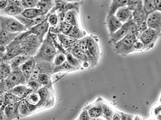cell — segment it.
Listing matches in <instances>:
<instances>
[{"label": "cell", "instance_id": "cell-1", "mask_svg": "<svg viewBox=\"0 0 161 120\" xmlns=\"http://www.w3.org/2000/svg\"><path fill=\"white\" fill-rule=\"evenodd\" d=\"M57 48L53 43L50 32L48 31L46 38L44 39L36 54L34 56L36 61L50 62H53L54 59L58 52Z\"/></svg>", "mask_w": 161, "mask_h": 120}, {"label": "cell", "instance_id": "cell-2", "mask_svg": "<svg viewBox=\"0 0 161 120\" xmlns=\"http://www.w3.org/2000/svg\"><path fill=\"white\" fill-rule=\"evenodd\" d=\"M42 42L36 36L30 34L20 42L19 45L20 55L34 57Z\"/></svg>", "mask_w": 161, "mask_h": 120}, {"label": "cell", "instance_id": "cell-3", "mask_svg": "<svg viewBox=\"0 0 161 120\" xmlns=\"http://www.w3.org/2000/svg\"><path fill=\"white\" fill-rule=\"evenodd\" d=\"M0 30L12 33H22L27 31L28 29L14 17L1 15L0 17Z\"/></svg>", "mask_w": 161, "mask_h": 120}, {"label": "cell", "instance_id": "cell-4", "mask_svg": "<svg viewBox=\"0 0 161 120\" xmlns=\"http://www.w3.org/2000/svg\"><path fill=\"white\" fill-rule=\"evenodd\" d=\"M138 37L134 35L128 34L125 38L114 44L115 51L117 53L125 55L135 52L134 44L138 39Z\"/></svg>", "mask_w": 161, "mask_h": 120}, {"label": "cell", "instance_id": "cell-5", "mask_svg": "<svg viewBox=\"0 0 161 120\" xmlns=\"http://www.w3.org/2000/svg\"><path fill=\"white\" fill-rule=\"evenodd\" d=\"M160 31L148 28L139 34L138 38L144 45V50L153 48L155 42L161 34Z\"/></svg>", "mask_w": 161, "mask_h": 120}, {"label": "cell", "instance_id": "cell-6", "mask_svg": "<svg viewBox=\"0 0 161 120\" xmlns=\"http://www.w3.org/2000/svg\"><path fill=\"white\" fill-rule=\"evenodd\" d=\"M147 16L144 9L142 1L138 4L133 12V20L137 25L139 34L148 28L147 23Z\"/></svg>", "mask_w": 161, "mask_h": 120}, {"label": "cell", "instance_id": "cell-7", "mask_svg": "<svg viewBox=\"0 0 161 120\" xmlns=\"http://www.w3.org/2000/svg\"><path fill=\"white\" fill-rule=\"evenodd\" d=\"M6 86L9 91L13 88L20 85H26L28 80L20 68L13 70L10 75L4 79Z\"/></svg>", "mask_w": 161, "mask_h": 120}, {"label": "cell", "instance_id": "cell-8", "mask_svg": "<svg viewBox=\"0 0 161 120\" xmlns=\"http://www.w3.org/2000/svg\"><path fill=\"white\" fill-rule=\"evenodd\" d=\"M55 65L53 62L40 61H37L36 67L33 71L29 80H37L38 76L42 73L50 75L53 74Z\"/></svg>", "mask_w": 161, "mask_h": 120}, {"label": "cell", "instance_id": "cell-9", "mask_svg": "<svg viewBox=\"0 0 161 120\" xmlns=\"http://www.w3.org/2000/svg\"><path fill=\"white\" fill-rule=\"evenodd\" d=\"M19 102L20 101L6 105L3 111L1 112V117H2L1 120L4 119L3 118L6 120H14L20 117L19 110Z\"/></svg>", "mask_w": 161, "mask_h": 120}, {"label": "cell", "instance_id": "cell-10", "mask_svg": "<svg viewBox=\"0 0 161 120\" xmlns=\"http://www.w3.org/2000/svg\"><path fill=\"white\" fill-rule=\"evenodd\" d=\"M47 18L48 16L43 22L34 26L28 30L31 34L36 36L42 42L44 41V37L47 33H48L50 28V25L48 23Z\"/></svg>", "mask_w": 161, "mask_h": 120}, {"label": "cell", "instance_id": "cell-11", "mask_svg": "<svg viewBox=\"0 0 161 120\" xmlns=\"http://www.w3.org/2000/svg\"><path fill=\"white\" fill-rule=\"evenodd\" d=\"M147 27L161 32V12L158 10L147 15Z\"/></svg>", "mask_w": 161, "mask_h": 120}, {"label": "cell", "instance_id": "cell-12", "mask_svg": "<svg viewBox=\"0 0 161 120\" xmlns=\"http://www.w3.org/2000/svg\"><path fill=\"white\" fill-rule=\"evenodd\" d=\"M86 42L88 51L92 58V64H95L97 62L99 56L98 44L93 38L90 36L86 37Z\"/></svg>", "mask_w": 161, "mask_h": 120}, {"label": "cell", "instance_id": "cell-13", "mask_svg": "<svg viewBox=\"0 0 161 120\" xmlns=\"http://www.w3.org/2000/svg\"><path fill=\"white\" fill-rule=\"evenodd\" d=\"M47 16L48 15L46 16H40L35 18H27L20 15L16 16L14 18H16L19 22H21L28 30L34 26L43 22L44 20L47 18Z\"/></svg>", "mask_w": 161, "mask_h": 120}, {"label": "cell", "instance_id": "cell-14", "mask_svg": "<svg viewBox=\"0 0 161 120\" xmlns=\"http://www.w3.org/2000/svg\"><path fill=\"white\" fill-rule=\"evenodd\" d=\"M50 89L44 86L38 91L41 98L38 108L48 107L53 103V96Z\"/></svg>", "mask_w": 161, "mask_h": 120}, {"label": "cell", "instance_id": "cell-15", "mask_svg": "<svg viewBox=\"0 0 161 120\" xmlns=\"http://www.w3.org/2000/svg\"><path fill=\"white\" fill-rule=\"evenodd\" d=\"M131 21V20H130ZM130 21L124 23L121 27L116 32L110 34V39L114 44L119 42L128 34Z\"/></svg>", "mask_w": 161, "mask_h": 120}, {"label": "cell", "instance_id": "cell-16", "mask_svg": "<svg viewBox=\"0 0 161 120\" xmlns=\"http://www.w3.org/2000/svg\"><path fill=\"white\" fill-rule=\"evenodd\" d=\"M36 60L34 59V57H32L20 66V69L28 81L30 78L31 76L36 67Z\"/></svg>", "mask_w": 161, "mask_h": 120}, {"label": "cell", "instance_id": "cell-17", "mask_svg": "<svg viewBox=\"0 0 161 120\" xmlns=\"http://www.w3.org/2000/svg\"><path fill=\"white\" fill-rule=\"evenodd\" d=\"M25 8L22 6L8 5L5 8L1 10V15L15 17L21 15Z\"/></svg>", "mask_w": 161, "mask_h": 120}, {"label": "cell", "instance_id": "cell-18", "mask_svg": "<svg viewBox=\"0 0 161 120\" xmlns=\"http://www.w3.org/2000/svg\"><path fill=\"white\" fill-rule=\"evenodd\" d=\"M133 12L127 6H125L118 10L115 16L124 24L133 19Z\"/></svg>", "mask_w": 161, "mask_h": 120}, {"label": "cell", "instance_id": "cell-19", "mask_svg": "<svg viewBox=\"0 0 161 120\" xmlns=\"http://www.w3.org/2000/svg\"><path fill=\"white\" fill-rule=\"evenodd\" d=\"M21 33H12L8 32L4 30H0V43L3 45L7 46L9 45L11 43L18 37V36Z\"/></svg>", "mask_w": 161, "mask_h": 120}, {"label": "cell", "instance_id": "cell-20", "mask_svg": "<svg viewBox=\"0 0 161 120\" xmlns=\"http://www.w3.org/2000/svg\"><path fill=\"white\" fill-rule=\"evenodd\" d=\"M107 23L110 35L117 31L124 24L115 15L107 17Z\"/></svg>", "mask_w": 161, "mask_h": 120}, {"label": "cell", "instance_id": "cell-21", "mask_svg": "<svg viewBox=\"0 0 161 120\" xmlns=\"http://www.w3.org/2000/svg\"><path fill=\"white\" fill-rule=\"evenodd\" d=\"M37 109H38L37 106L30 104L25 98L22 99L19 102V112L20 116L22 117L29 115L31 113L35 112Z\"/></svg>", "mask_w": 161, "mask_h": 120}, {"label": "cell", "instance_id": "cell-22", "mask_svg": "<svg viewBox=\"0 0 161 120\" xmlns=\"http://www.w3.org/2000/svg\"><path fill=\"white\" fill-rule=\"evenodd\" d=\"M32 90L26 85H20L13 88L10 92L21 99H24Z\"/></svg>", "mask_w": 161, "mask_h": 120}, {"label": "cell", "instance_id": "cell-23", "mask_svg": "<svg viewBox=\"0 0 161 120\" xmlns=\"http://www.w3.org/2000/svg\"><path fill=\"white\" fill-rule=\"evenodd\" d=\"M32 57L26 56V55H19L9 60L8 62L10 64L12 70L19 68L20 66L23 64L24 62L30 59Z\"/></svg>", "mask_w": 161, "mask_h": 120}, {"label": "cell", "instance_id": "cell-24", "mask_svg": "<svg viewBox=\"0 0 161 120\" xmlns=\"http://www.w3.org/2000/svg\"><path fill=\"white\" fill-rule=\"evenodd\" d=\"M128 0H112L107 17L115 15L118 10L127 6Z\"/></svg>", "mask_w": 161, "mask_h": 120}, {"label": "cell", "instance_id": "cell-25", "mask_svg": "<svg viewBox=\"0 0 161 120\" xmlns=\"http://www.w3.org/2000/svg\"><path fill=\"white\" fill-rule=\"evenodd\" d=\"M57 35L60 44L65 50L70 48V47H71L78 41V39L72 38L67 35L64 34L62 33H59Z\"/></svg>", "mask_w": 161, "mask_h": 120}, {"label": "cell", "instance_id": "cell-26", "mask_svg": "<svg viewBox=\"0 0 161 120\" xmlns=\"http://www.w3.org/2000/svg\"><path fill=\"white\" fill-rule=\"evenodd\" d=\"M55 0H39L36 8L40 9L45 16L48 15L54 5Z\"/></svg>", "mask_w": 161, "mask_h": 120}, {"label": "cell", "instance_id": "cell-27", "mask_svg": "<svg viewBox=\"0 0 161 120\" xmlns=\"http://www.w3.org/2000/svg\"><path fill=\"white\" fill-rule=\"evenodd\" d=\"M21 15L27 18H35L40 16H45L42 11L36 7L25 8Z\"/></svg>", "mask_w": 161, "mask_h": 120}, {"label": "cell", "instance_id": "cell-28", "mask_svg": "<svg viewBox=\"0 0 161 120\" xmlns=\"http://www.w3.org/2000/svg\"><path fill=\"white\" fill-rule=\"evenodd\" d=\"M79 12L75 10H71L66 12L64 21L73 26H79L78 21Z\"/></svg>", "mask_w": 161, "mask_h": 120}, {"label": "cell", "instance_id": "cell-29", "mask_svg": "<svg viewBox=\"0 0 161 120\" xmlns=\"http://www.w3.org/2000/svg\"><path fill=\"white\" fill-rule=\"evenodd\" d=\"M89 115L91 119H97L103 116L102 108L101 103L96 104L91 107L88 110Z\"/></svg>", "mask_w": 161, "mask_h": 120}, {"label": "cell", "instance_id": "cell-30", "mask_svg": "<svg viewBox=\"0 0 161 120\" xmlns=\"http://www.w3.org/2000/svg\"><path fill=\"white\" fill-rule=\"evenodd\" d=\"M27 102L32 105L38 107L41 102V96L38 91H32L25 98Z\"/></svg>", "mask_w": 161, "mask_h": 120}, {"label": "cell", "instance_id": "cell-31", "mask_svg": "<svg viewBox=\"0 0 161 120\" xmlns=\"http://www.w3.org/2000/svg\"><path fill=\"white\" fill-rule=\"evenodd\" d=\"M12 71L10 64L8 62H1L0 64V79L7 78Z\"/></svg>", "mask_w": 161, "mask_h": 120}, {"label": "cell", "instance_id": "cell-32", "mask_svg": "<svg viewBox=\"0 0 161 120\" xmlns=\"http://www.w3.org/2000/svg\"><path fill=\"white\" fill-rule=\"evenodd\" d=\"M67 35L74 39H79L83 38L85 34L84 31L80 28L79 26H73L71 29H70Z\"/></svg>", "mask_w": 161, "mask_h": 120}, {"label": "cell", "instance_id": "cell-33", "mask_svg": "<svg viewBox=\"0 0 161 120\" xmlns=\"http://www.w3.org/2000/svg\"><path fill=\"white\" fill-rule=\"evenodd\" d=\"M3 94V104L2 106H1V108H4L9 104L19 102L22 100L10 92H6Z\"/></svg>", "mask_w": 161, "mask_h": 120}, {"label": "cell", "instance_id": "cell-34", "mask_svg": "<svg viewBox=\"0 0 161 120\" xmlns=\"http://www.w3.org/2000/svg\"><path fill=\"white\" fill-rule=\"evenodd\" d=\"M143 6L147 16L157 10L156 0H143Z\"/></svg>", "mask_w": 161, "mask_h": 120}, {"label": "cell", "instance_id": "cell-35", "mask_svg": "<svg viewBox=\"0 0 161 120\" xmlns=\"http://www.w3.org/2000/svg\"><path fill=\"white\" fill-rule=\"evenodd\" d=\"M66 55V61H67V62L70 65L73 66L74 68H76V70L79 69L81 66L82 62L71 53L67 52Z\"/></svg>", "mask_w": 161, "mask_h": 120}, {"label": "cell", "instance_id": "cell-36", "mask_svg": "<svg viewBox=\"0 0 161 120\" xmlns=\"http://www.w3.org/2000/svg\"><path fill=\"white\" fill-rule=\"evenodd\" d=\"M37 80L42 86L47 87L50 89L52 88L50 75L45 73H42L38 76Z\"/></svg>", "mask_w": 161, "mask_h": 120}, {"label": "cell", "instance_id": "cell-37", "mask_svg": "<svg viewBox=\"0 0 161 120\" xmlns=\"http://www.w3.org/2000/svg\"><path fill=\"white\" fill-rule=\"evenodd\" d=\"M76 70V68H74L73 66H72L71 65H70L66 61L64 63L59 66H55L53 74L56 72H61L74 71Z\"/></svg>", "mask_w": 161, "mask_h": 120}, {"label": "cell", "instance_id": "cell-38", "mask_svg": "<svg viewBox=\"0 0 161 120\" xmlns=\"http://www.w3.org/2000/svg\"><path fill=\"white\" fill-rule=\"evenodd\" d=\"M101 104L102 108L103 116H104V117L108 120L111 119L114 113V111L111 108V107L104 102H101Z\"/></svg>", "mask_w": 161, "mask_h": 120}, {"label": "cell", "instance_id": "cell-39", "mask_svg": "<svg viewBox=\"0 0 161 120\" xmlns=\"http://www.w3.org/2000/svg\"><path fill=\"white\" fill-rule=\"evenodd\" d=\"M65 61H66V55L65 53L58 52L53 61L55 66H59Z\"/></svg>", "mask_w": 161, "mask_h": 120}, {"label": "cell", "instance_id": "cell-40", "mask_svg": "<svg viewBox=\"0 0 161 120\" xmlns=\"http://www.w3.org/2000/svg\"><path fill=\"white\" fill-rule=\"evenodd\" d=\"M26 85L30 89L34 91H38L44 87L37 80H29Z\"/></svg>", "mask_w": 161, "mask_h": 120}, {"label": "cell", "instance_id": "cell-41", "mask_svg": "<svg viewBox=\"0 0 161 120\" xmlns=\"http://www.w3.org/2000/svg\"><path fill=\"white\" fill-rule=\"evenodd\" d=\"M47 20L50 27H56L59 23V19L56 12L48 13Z\"/></svg>", "mask_w": 161, "mask_h": 120}, {"label": "cell", "instance_id": "cell-42", "mask_svg": "<svg viewBox=\"0 0 161 120\" xmlns=\"http://www.w3.org/2000/svg\"><path fill=\"white\" fill-rule=\"evenodd\" d=\"M21 4L24 8H36L39 0H21Z\"/></svg>", "mask_w": 161, "mask_h": 120}, {"label": "cell", "instance_id": "cell-43", "mask_svg": "<svg viewBox=\"0 0 161 120\" xmlns=\"http://www.w3.org/2000/svg\"><path fill=\"white\" fill-rule=\"evenodd\" d=\"M142 1L143 0H128L127 6L133 11L136 8L138 4Z\"/></svg>", "mask_w": 161, "mask_h": 120}, {"label": "cell", "instance_id": "cell-44", "mask_svg": "<svg viewBox=\"0 0 161 120\" xmlns=\"http://www.w3.org/2000/svg\"><path fill=\"white\" fill-rule=\"evenodd\" d=\"M134 48L135 52H139L144 50V45L143 43L138 39L134 43Z\"/></svg>", "mask_w": 161, "mask_h": 120}, {"label": "cell", "instance_id": "cell-45", "mask_svg": "<svg viewBox=\"0 0 161 120\" xmlns=\"http://www.w3.org/2000/svg\"><path fill=\"white\" fill-rule=\"evenodd\" d=\"M78 120H91V118L89 115V112H88V110H85L82 111L80 116H79Z\"/></svg>", "mask_w": 161, "mask_h": 120}, {"label": "cell", "instance_id": "cell-46", "mask_svg": "<svg viewBox=\"0 0 161 120\" xmlns=\"http://www.w3.org/2000/svg\"><path fill=\"white\" fill-rule=\"evenodd\" d=\"M8 5H17L22 6L21 0H8Z\"/></svg>", "mask_w": 161, "mask_h": 120}, {"label": "cell", "instance_id": "cell-47", "mask_svg": "<svg viewBox=\"0 0 161 120\" xmlns=\"http://www.w3.org/2000/svg\"><path fill=\"white\" fill-rule=\"evenodd\" d=\"M8 5V0H0V9L1 10L5 8Z\"/></svg>", "mask_w": 161, "mask_h": 120}, {"label": "cell", "instance_id": "cell-48", "mask_svg": "<svg viewBox=\"0 0 161 120\" xmlns=\"http://www.w3.org/2000/svg\"><path fill=\"white\" fill-rule=\"evenodd\" d=\"M122 113H114L112 116V119L113 120H121Z\"/></svg>", "mask_w": 161, "mask_h": 120}, {"label": "cell", "instance_id": "cell-49", "mask_svg": "<svg viewBox=\"0 0 161 120\" xmlns=\"http://www.w3.org/2000/svg\"><path fill=\"white\" fill-rule=\"evenodd\" d=\"M6 52V46L3 45H1V57H2L3 56L5 55Z\"/></svg>", "mask_w": 161, "mask_h": 120}, {"label": "cell", "instance_id": "cell-50", "mask_svg": "<svg viewBox=\"0 0 161 120\" xmlns=\"http://www.w3.org/2000/svg\"><path fill=\"white\" fill-rule=\"evenodd\" d=\"M156 10L161 12V0H156Z\"/></svg>", "mask_w": 161, "mask_h": 120}, {"label": "cell", "instance_id": "cell-51", "mask_svg": "<svg viewBox=\"0 0 161 120\" xmlns=\"http://www.w3.org/2000/svg\"><path fill=\"white\" fill-rule=\"evenodd\" d=\"M66 2H75L76 0H64Z\"/></svg>", "mask_w": 161, "mask_h": 120}, {"label": "cell", "instance_id": "cell-52", "mask_svg": "<svg viewBox=\"0 0 161 120\" xmlns=\"http://www.w3.org/2000/svg\"><path fill=\"white\" fill-rule=\"evenodd\" d=\"M83 0H76V2H81Z\"/></svg>", "mask_w": 161, "mask_h": 120}, {"label": "cell", "instance_id": "cell-53", "mask_svg": "<svg viewBox=\"0 0 161 120\" xmlns=\"http://www.w3.org/2000/svg\"><path fill=\"white\" fill-rule=\"evenodd\" d=\"M160 102H161V97H160Z\"/></svg>", "mask_w": 161, "mask_h": 120}]
</instances>
